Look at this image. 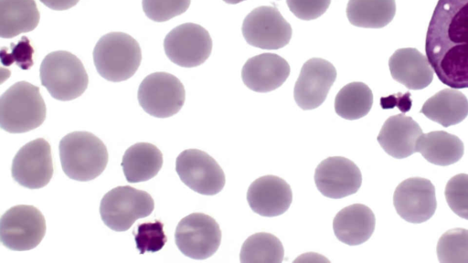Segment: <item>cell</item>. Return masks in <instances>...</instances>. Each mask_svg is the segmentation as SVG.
Here are the masks:
<instances>
[{"instance_id":"6da1fadb","label":"cell","mask_w":468,"mask_h":263,"mask_svg":"<svg viewBox=\"0 0 468 263\" xmlns=\"http://www.w3.org/2000/svg\"><path fill=\"white\" fill-rule=\"evenodd\" d=\"M425 51L443 84L468 88V0H438L428 26Z\"/></svg>"},{"instance_id":"7a4b0ae2","label":"cell","mask_w":468,"mask_h":263,"mask_svg":"<svg viewBox=\"0 0 468 263\" xmlns=\"http://www.w3.org/2000/svg\"><path fill=\"white\" fill-rule=\"evenodd\" d=\"M59 157L65 174L87 182L98 177L108 163L105 144L88 132H73L59 142Z\"/></svg>"},{"instance_id":"3957f363","label":"cell","mask_w":468,"mask_h":263,"mask_svg":"<svg viewBox=\"0 0 468 263\" xmlns=\"http://www.w3.org/2000/svg\"><path fill=\"white\" fill-rule=\"evenodd\" d=\"M46 111L38 87L19 81L0 98V126L9 133L27 132L43 123Z\"/></svg>"},{"instance_id":"277c9868","label":"cell","mask_w":468,"mask_h":263,"mask_svg":"<svg viewBox=\"0 0 468 263\" xmlns=\"http://www.w3.org/2000/svg\"><path fill=\"white\" fill-rule=\"evenodd\" d=\"M141 60L138 42L122 32L102 36L93 49V61L98 73L112 82L130 79L138 69Z\"/></svg>"},{"instance_id":"5b68a950","label":"cell","mask_w":468,"mask_h":263,"mask_svg":"<svg viewBox=\"0 0 468 263\" xmlns=\"http://www.w3.org/2000/svg\"><path fill=\"white\" fill-rule=\"evenodd\" d=\"M39 77L48 93L62 101L80 97L89 83L82 62L75 55L64 50L51 52L44 58Z\"/></svg>"},{"instance_id":"8992f818","label":"cell","mask_w":468,"mask_h":263,"mask_svg":"<svg viewBox=\"0 0 468 263\" xmlns=\"http://www.w3.org/2000/svg\"><path fill=\"white\" fill-rule=\"evenodd\" d=\"M154 207V200L148 193L124 185L104 195L100 214L109 228L122 232L128 230L137 219L150 216Z\"/></svg>"},{"instance_id":"52a82bcc","label":"cell","mask_w":468,"mask_h":263,"mask_svg":"<svg viewBox=\"0 0 468 263\" xmlns=\"http://www.w3.org/2000/svg\"><path fill=\"white\" fill-rule=\"evenodd\" d=\"M45 234V217L32 205L13 206L0 219L1 243L11 250H30L41 242Z\"/></svg>"},{"instance_id":"ba28073f","label":"cell","mask_w":468,"mask_h":263,"mask_svg":"<svg viewBox=\"0 0 468 263\" xmlns=\"http://www.w3.org/2000/svg\"><path fill=\"white\" fill-rule=\"evenodd\" d=\"M138 101L143 110L156 118L177 113L186 99L185 88L174 75L154 72L144 79L138 89Z\"/></svg>"},{"instance_id":"9c48e42d","label":"cell","mask_w":468,"mask_h":263,"mask_svg":"<svg viewBox=\"0 0 468 263\" xmlns=\"http://www.w3.org/2000/svg\"><path fill=\"white\" fill-rule=\"evenodd\" d=\"M176 245L186 257L205 259L218 248L221 230L211 216L203 213H193L178 223L175 233Z\"/></svg>"},{"instance_id":"30bf717a","label":"cell","mask_w":468,"mask_h":263,"mask_svg":"<svg viewBox=\"0 0 468 263\" xmlns=\"http://www.w3.org/2000/svg\"><path fill=\"white\" fill-rule=\"evenodd\" d=\"M164 49L173 63L184 68H194L204 63L210 56L212 39L203 26L185 23L166 35Z\"/></svg>"},{"instance_id":"8fae6325","label":"cell","mask_w":468,"mask_h":263,"mask_svg":"<svg viewBox=\"0 0 468 263\" xmlns=\"http://www.w3.org/2000/svg\"><path fill=\"white\" fill-rule=\"evenodd\" d=\"M241 31L248 44L261 49L282 48L292 37L290 24L273 6L253 9L243 20Z\"/></svg>"},{"instance_id":"7c38bea8","label":"cell","mask_w":468,"mask_h":263,"mask_svg":"<svg viewBox=\"0 0 468 263\" xmlns=\"http://www.w3.org/2000/svg\"><path fill=\"white\" fill-rule=\"evenodd\" d=\"M176 171L181 181L195 192L214 195L225 185V174L218 163L197 149L183 151L176 158Z\"/></svg>"},{"instance_id":"4fadbf2b","label":"cell","mask_w":468,"mask_h":263,"mask_svg":"<svg viewBox=\"0 0 468 263\" xmlns=\"http://www.w3.org/2000/svg\"><path fill=\"white\" fill-rule=\"evenodd\" d=\"M54 172L49 143L38 138L25 144L13 159L11 174L20 185L29 189L46 186Z\"/></svg>"},{"instance_id":"5bb4252c","label":"cell","mask_w":468,"mask_h":263,"mask_svg":"<svg viewBox=\"0 0 468 263\" xmlns=\"http://www.w3.org/2000/svg\"><path fill=\"white\" fill-rule=\"evenodd\" d=\"M393 204L397 213L404 220L414 224L423 223L436 210L434 185L425 178H408L397 186Z\"/></svg>"},{"instance_id":"9a60e30c","label":"cell","mask_w":468,"mask_h":263,"mask_svg":"<svg viewBox=\"0 0 468 263\" xmlns=\"http://www.w3.org/2000/svg\"><path fill=\"white\" fill-rule=\"evenodd\" d=\"M336 79V70L329 61L314 58L302 67L294 85L293 97L303 110H314L326 99Z\"/></svg>"},{"instance_id":"2e32d148","label":"cell","mask_w":468,"mask_h":263,"mask_svg":"<svg viewBox=\"0 0 468 263\" xmlns=\"http://www.w3.org/2000/svg\"><path fill=\"white\" fill-rule=\"evenodd\" d=\"M314 183L323 195L339 199L358 191L362 175L359 168L349 159L332 156L316 167Z\"/></svg>"},{"instance_id":"e0dca14e","label":"cell","mask_w":468,"mask_h":263,"mask_svg":"<svg viewBox=\"0 0 468 263\" xmlns=\"http://www.w3.org/2000/svg\"><path fill=\"white\" fill-rule=\"evenodd\" d=\"M292 200L290 185L275 175L256 179L247 192V201L256 214L262 216H277L287 211Z\"/></svg>"},{"instance_id":"ac0fdd59","label":"cell","mask_w":468,"mask_h":263,"mask_svg":"<svg viewBox=\"0 0 468 263\" xmlns=\"http://www.w3.org/2000/svg\"><path fill=\"white\" fill-rule=\"evenodd\" d=\"M290 66L281 56L263 53L249 58L241 70L243 83L256 92L281 87L290 75Z\"/></svg>"},{"instance_id":"d6986e66","label":"cell","mask_w":468,"mask_h":263,"mask_svg":"<svg viewBox=\"0 0 468 263\" xmlns=\"http://www.w3.org/2000/svg\"><path fill=\"white\" fill-rule=\"evenodd\" d=\"M421 134V128L411 117L397 114L384 122L377 139L388 155L402 159L417 152Z\"/></svg>"},{"instance_id":"ffe728a7","label":"cell","mask_w":468,"mask_h":263,"mask_svg":"<svg viewBox=\"0 0 468 263\" xmlns=\"http://www.w3.org/2000/svg\"><path fill=\"white\" fill-rule=\"evenodd\" d=\"M388 67L392 78L410 89H422L433 79V68L428 58L413 47L396 50Z\"/></svg>"},{"instance_id":"44dd1931","label":"cell","mask_w":468,"mask_h":263,"mask_svg":"<svg viewBox=\"0 0 468 263\" xmlns=\"http://www.w3.org/2000/svg\"><path fill=\"white\" fill-rule=\"evenodd\" d=\"M375 215L365 205L355 204L340 210L333 221L335 237L341 242L356 246L366 242L375 229Z\"/></svg>"},{"instance_id":"7402d4cb","label":"cell","mask_w":468,"mask_h":263,"mask_svg":"<svg viewBox=\"0 0 468 263\" xmlns=\"http://www.w3.org/2000/svg\"><path fill=\"white\" fill-rule=\"evenodd\" d=\"M121 165L127 182H144L158 174L163 165V154L152 143L138 142L125 151Z\"/></svg>"},{"instance_id":"603a6c76","label":"cell","mask_w":468,"mask_h":263,"mask_svg":"<svg viewBox=\"0 0 468 263\" xmlns=\"http://www.w3.org/2000/svg\"><path fill=\"white\" fill-rule=\"evenodd\" d=\"M420 113L443 127L457 124L468 115V100L455 89H445L428 99Z\"/></svg>"},{"instance_id":"cb8c5ba5","label":"cell","mask_w":468,"mask_h":263,"mask_svg":"<svg viewBox=\"0 0 468 263\" xmlns=\"http://www.w3.org/2000/svg\"><path fill=\"white\" fill-rule=\"evenodd\" d=\"M34 0H0V36L10 38L30 32L39 22Z\"/></svg>"},{"instance_id":"d4e9b609","label":"cell","mask_w":468,"mask_h":263,"mask_svg":"<svg viewBox=\"0 0 468 263\" xmlns=\"http://www.w3.org/2000/svg\"><path fill=\"white\" fill-rule=\"evenodd\" d=\"M463 142L443 131L421 134L417 142V152L436 165L446 166L458 162L463 154Z\"/></svg>"},{"instance_id":"484cf974","label":"cell","mask_w":468,"mask_h":263,"mask_svg":"<svg viewBox=\"0 0 468 263\" xmlns=\"http://www.w3.org/2000/svg\"><path fill=\"white\" fill-rule=\"evenodd\" d=\"M396 13L395 0H349L346 16L358 27L381 28L391 22Z\"/></svg>"},{"instance_id":"4316f807","label":"cell","mask_w":468,"mask_h":263,"mask_svg":"<svg viewBox=\"0 0 468 263\" xmlns=\"http://www.w3.org/2000/svg\"><path fill=\"white\" fill-rule=\"evenodd\" d=\"M373 104V94L363 82H351L344 86L335 99V110L346 120H357L366 116Z\"/></svg>"},{"instance_id":"83f0119b","label":"cell","mask_w":468,"mask_h":263,"mask_svg":"<svg viewBox=\"0 0 468 263\" xmlns=\"http://www.w3.org/2000/svg\"><path fill=\"white\" fill-rule=\"evenodd\" d=\"M284 256L282 242L269 233H256L243 243L239 254L242 263H280Z\"/></svg>"},{"instance_id":"f1b7e54d","label":"cell","mask_w":468,"mask_h":263,"mask_svg":"<svg viewBox=\"0 0 468 263\" xmlns=\"http://www.w3.org/2000/svg\"><path fill=\"white\" fill-rule=\"evenodd\" d=\"M441 263H468V230L454 228L445 232L437 244Z\"/></svg>"},{"instance_id":"f546056e","label":"cell","mask_w":468,"mask_h":263,"mask_svg":"<svg viewBox=\"0 0 468 263\" xmlns=\"http://www.w3.org/2000/svg\"><path fill=\"white\" fill-rule=\"evenodd\" d=\"M160 221L143 223L133 232L136 248L141 254L157 252L167 241Z\"/></svg>"},{"instance_id":"4dcf8cb0","label":"cell","mask_w":468,"mask_h":263,"mask_svg":"<svg viewBox=\"0 0 468 263\" xmlns=\"http://www.w3.org/2000/svg\"><path fill=\"white\" fill-rule=\"evenodd\" d=\"M444 194L453 213L468 220V174H459L452 177L446 184Z\"/></svg>"},{"instance_id":"1f68e13d","label":"cell","mask_w":468,"mask_h":263,"mask_svg":"<svg viewBox=\"0 0 468 263\" xmlns=\"http://www.w3.org/2000/svg\"><path fill=\"white\" fill-rule=\"evenodd\" d=\"M191 0H143V10L154 22H165L185 13Z\"/></svg>"},{"instance_id":"d6a6232c","label":"cell","mask_w":468,"mask_h":263,"mask_svg":"<svg viewBox=\"0 0 468 263\" xmlns=\"http://www.w3.org/2000/svg\"><path fill=\"white\" fill-rule=\"evenodd\" d=\"M290 11L299 19L309 21L321 16L331 0H286Z\"/></svg>"},{"instance_id":"836d02e7","label":"cell","mask_w":468,"mask_h":263,"mask_svg":"<svg viewBox=\"0 0 468 263\" xmlns=\"http://www.w3.org/2000/svg\"><path fill=\"white\" fill-rule=\"evenodd\" d=\"M80 0H40L42 4L53 10H67L74 6Z\"/></svg>"},{"instance_id":"e575fe53","label":"cell","mask_w":468,"mask_h":263,"mask_svg":"<svg viewBox=\"0 0 468 263\" xmlns=\"http://www.w3.org/2000/svg\"><path fill=\"white\" fill-rule=\"evenodd\" d=\"M223 1L228 3V4L235 5V4L240 3V2L245 1V0H223Z\"/></svg>"}]
</instances>
